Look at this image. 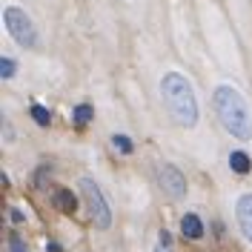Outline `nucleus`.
<instances>
[{"mask_svg":"<svg viewBox=\"0 0 252 252\" xmlns=\"http://www.w3.org/2000/svg\"><path fill=\"white\" fill-rule=\"evenodd\" d=\"M160 97H163V106L169 112L178 126L184 129H192L198 124L201 112H198V97H195V89L189 78H184L181 72H166L160 78Z\"/></svg>","mask_w":252,"mask_h":252,"instance_id":"f257e3e1","label":"nucleus"},{"mask_svg":"<svg viewBox=\"0 0 252 252\" xmlns=\"http://www.w3.org/2000/svg\"><path fill=\"white\" fill-rule=\"evenodd\" d=\"M212 109L218 115L220 126L238 138V141H252V115H250V106H247V100L241 97L235 86H229V83H220L215 86V92H212Z\"/></svg>","mask_w":252,"mask_h":252,"instance_id":"f03ea898","label":"nucleus"},{"mask_svg":"<svg viewBox=\"0 0 252 252\" xmlns=\"http://www.w3.org/2000/svg\"><path fill=\"white\" fill-rule=\"evenodd\" d=\"M3 23H6V32L15 37L17 46H23V49H34L37 46V29H34L32 17L26 15L23 9H17V6H6V12H3Z\"/></svg>","mask_w":252,"mask_h":252,"instance_id":"7ed1b4c3","label":"nucleus"},{"mask_svg":"<svg viewBox=\"0 0 252 252\" xmlns=\"http://www.w3.org/2000/svg\"><path fill=\"white\" fill-rule=\"evenodd\" d=\"M80 195H83V201L89 206V215H92L94 226H97V229H109L112 226V209H109V204H106L100 187L94 184L92 178H83V181H80Z\"/></svg>","mask_w":252,"mask_h":252,"instance_id":"20e7f679","label":"nucleus"},{"mask_svg":"<svg viewBox=\"0 0 252 252\" xmlns=\"http://www.w3.org/2000/svg\"><path fill=\"white\" fill-rule=\"evenodd\" d=\"M158 181H160V189H163L172 201H178V198L187 195V178H184V172H178L172 163H163V166L158 169Z\"/></svg>","mask_w":252,"mask_h":252,"instance_id":"39448f33","label":"nucleus"},{"mask_svg":"<svg viewBox=\"0 0 252 252\" xmlns=\"http://www.w3.org/2000/svg\"><path fill=\"white\" fill-rule=\"evenodd\" d=\"M235 220H238V229L244 232V238L252 244V192L241 195L235 201Z\"/></svg>","mask_w":252,"mask_h":252,"instance_id":"423d86ee","label":"nucleus"},{"mask_svg":"<svg viewBox=\"0 0 252 252\" xmlns=\"http://www.w3.org/2000/svg\"><path fill=\"white\" fill-rule=\"evenodd\" d=\"M181 232L187 238H201L204 235V223H201V218H198L195 212H187V215L181 218Z\"/></svg>","mask_w":252,"mask_h":252,"instance_id":"0eeeda50","label":"nucleus"},{"mask_svg":"<svg viewBox=\"0 0 252 252\" xmlns=\"http://www.w3.org/2000/svg\"><path fill=\"white\" fill-rule=\"evenodd\" d=\"M52 204L58 206L61 212H75V195H72L69 189H58V192L52 195Z\"/></svg>","mask_w":252,"mask_h":252,"instance_id":"6e6552de","label":"nucleus"},{"mask_svg":"<svg viewBox=\"0 0 252 252\" xmlns=\"http://www.w3.org/2000/svg\"><path fill=\"white\" fill-rule=\"evenodd\" d=\"M229 166L235 169L238 175H247L252 169V160H250V155L247 152H241V149H235L232 155H229Z\"/></svg>","mask_w":252,"mask_h":252,"instance_id":"1a4fd4ad","label":"nucleus"},{"mask_svg":"<svg viewBox=\"0 0 252 252\" xmlns=\"http://www.w3.org/2000/svg\"><path fill=\"white\" fill-rule=\"evenodd\" d=\"M92 118H94V109L89 106V103H80V106H75V124H78V126H86Z\"/></svg>","mask_w":252,"mask_h":252,"instance_id":"9d476101","label":"nucleus"},{"mask_svg":"<svg viewBox=\"0 0 252 252\" xmlns=\"http://www.w3.org/2000/svg\"><path fill=\"white\" fill-rule=\"evenodd\" d=\"M32 118H34V124H40V126L52 124V115H49V109H46V106H40V103H34V106H32Z\"/></svg>","mask_w":252,"mask_h":252,"instance_id":"9b49d317","label":"nucleus"},{"mask_svg":"<svg viewBox=\"0 0 252 252\" xmlns=\"http://www.w3.org/2000/svg\"><path fill=\"white\" fill-rule=\"evenodd\" d=\"M112 146L118 149V152H124V155H129L135 146H132V141L126 138V135H112Z\"/></svg>","mask_w":252,"mask_h":252,"instance_id":"f8f14e48","label":"nucleus"},{"mask_svg":"<svg viewBox=\"0 0 252 252\" xmlns=\"http://www.w3.org/2000/svg\"><path fill=\"white\" fill-rule=\"evenodd\" d=\"M15 69H17V63L12 61V58H0V78L3 80L15 78Z\"/></svg>","mask_w":252,"mask_h":252,"instance_id":"ddd939ff","label":"nucleus"},{"mask_svg":"<svg viewBox=\"0 0 252 252\" xmlns=\"http://www.w3.org/2000/svg\"><path fill=\"white\" fill-rule=\"evenodd\" d=\"M9 250H12V252H29V250H26V244L20 241V235H12V238H9Z\"/></svg>","mask_w":252,"mask_h":252,"instance_id":"4468645a","label":"nucleus"},{"mask_svg":"<svg viewBox=\"0 0 252 252\" xmlns=\"http://www.w3.org/2000/svg\"><path fill=\"white\" fill-rule=\"evenodd\" d=\"M158 252H169V250H158Z\"/></svg>","mask_w":252,"mask_h":252,"instance_id":"2eb2a0df","label":"nucleus"}]
</instances>
